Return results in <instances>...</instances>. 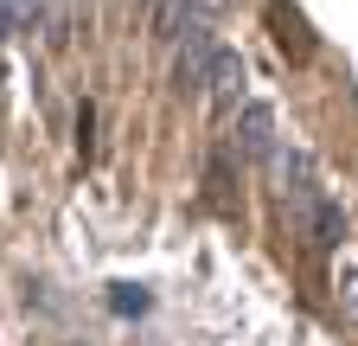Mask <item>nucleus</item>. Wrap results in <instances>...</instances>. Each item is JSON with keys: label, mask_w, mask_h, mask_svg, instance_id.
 Masks as SVG:
<instances>
[{"label": "nucleus", "mask_w": 358, "mask_h": 346, "mask_svg": "<svg viewBox=\"0 0 358 346\" xmlns=\"http://www.w3.org/2000/svg\"><path fill=\"white\" fill-rule=\"evenodd\" d=\"M339 295H345V308H352V314H358V270H352V276H345V282H339Z\"/></svg>", "instance_id": "9"}, {"label": "nucleus", "mask_w": 358, "mask_h": 346, "mask_svg": "<svg viewBox=\"0 0 358 346\" xmlns=\"http://www.w3.org/2000/svg\"><path fill=\"white\" fill-rule=\"evenodd\" d=\"M13 26H20V7H13V0H0V39H7Z\"/></svg>", "instance_id": "8"}, {"label": "nucleus", "mask_w": 358, "mask_h": 346, "mask_svg": "<svg viewBox=\"0 0 358 346\" xmlns=\"http://www.w3.org/2000/svg\"><path fill=\"white\" fill-rule=\"evenodd\" d=\"M109 308H115V314H148L154 295H148L141 282H109Z\"/></svg>", "instance_id": "6"}, {"label": "nucleus", "mask_w": 358, "mask_h": 346, "mask_svg": "<svg viewBox=\"0 0 358 346\" xmlns=\"http://www.w3.org/2000/svg\"><path fill=\"white\" fill-rule=\"evenodd\" d=\"M90 128H96V109L83 103V109H77V148H83V160H90Z\"/></svg>", "instance_id": "7"}, {"label": "nucleus", "mask_w": 358, "mask_h": 346, "mask_svg": "<svg viewBox=\"0 0 358 346\" xmlns=\"http://www.w3.org/2000/svg\"><path fill=\"white\" fill-rule=\"evenodd\" d=\"M268 26H275V46H282L294 64L313 58V32H307V20H301L294 0H268Z\"/></svg>", "instance_id": "4"}, {"label": "nucleus", "mask_w": 358, "mask_h": 346, "mask_svg": "<svg viewBox=\"0 0 358 346\" xmlns=\"http://www.w3.org/2000/svg\"><path fill=\"white\" fill-rule=\"evenodd\" d=\"M148 13H154V39H166V46H179L192 26H211L205 0H148Z\"/></svg>", "instance_id": "2"}, {"label": "nucleus", "mask_w": 358, "mask_h": 346, "mask_svg": "<svg viewBox=\"0 0 358 346\" xmlns=\"http://www.w3.org/2000/svg\"><path fill=\"white\" fill-rule=\"evenodd\" d=\"M205 90L217 97V103H237V90H243V58L231 52V46H217V58H211V83Z\"/></svg>", "instance_id": "5"}, {"label": "nucleus", "mask_w": 358, "mask_h": 346, "mask_svg": "<svg viewBox=\"0 0 358 346\" xmlns=\"http://www.w3.org/2000/svg\"><path fill=\"white\" fill-rule=\"evenodd\" d=\"M237 154H250V160L275 154V116H268V103H243L237 109Z\"/></svg>", "instance_id": "3"}, {"label": "nucleus", "mask_w": 358, "mask_h": 346, "mask_svg": "<svg viewBox=\"0 0 358 346\" xmlns=\"http://www.w3.org/2000/svg\"><path fill=\"white\" fill-rule=\"evenodd\" d=\"M211 58H217L211 26H192L186 39H179V58H173V90L179 97H199L205 83H211Z\"/></svg>", "instance_id": "1"}]
</instances>
